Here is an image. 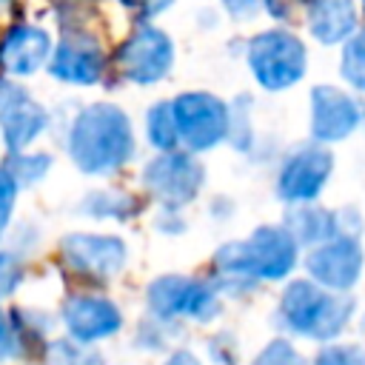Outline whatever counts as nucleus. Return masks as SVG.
Returning a JSON list of instances; mask_svg holds the SVG:
<instances>
[{
  "label": "nucleus",
  "instance_id": "f257e3e1",
  "mask_svg": "<svg viewBox=\"0 0 365 365\" xmlns=\"http://www.w3.org/2000/svg\"><path fill=\"white\" fill-rule=\"evenodd\" d=\"M134 151L131 123L123 108L94 103L77 114L68 131V154L86 174H111Z\"/></svg>",
  "mask_w": 365,
  "mask_h": 365
},
{
  "label": "nucleus",
  "instance_id": "f03ea898",
  "mask_svg": "<svg viewBox=\"0 0 365 365\" xmlns=\"http://www.w3.org/2000/svg\"><path fill=\"white\" fill-rule=\"evenodd\" d=\"M297 262V240L288 228H257L242 242H228L217 251L214 265L222 277L234 279H279Z\"/></svg>",
  "mask_w": 365,
  "mask_h": 365
},
{
  "label": "nucleus",
  "instance_id": "7ed1b4c3",
  "mask_svg": "<svg viewBox=\"0 0 365 365\" xmlns=\"http://www.w3.org/2000/svg\"><path fill=\"white\" fill-rule=\"evenodd\" d=\"M354 314V299L345 294H328L319 282L297 279L285 288L279 302L282 322L302 336L311 339H331L336 336Z\"/></svg>",
  "mask_w": 365,
  "mask_h": 365
},
{
  "label": "nucleus",
  "instance_id": "20e7f679",
  "mask_svg": "<svg viewBox=\"0 0 365 365\" xmlns=\"http://www.w3.org/2000/svg\"><path fill=\"white\" fill-rule=\"evenodd\" d=\"M245 57L254 80L268 91H285L308 71V48L302 37L288 29H265L254 34Z\"/></svg>",
  "mask_w": 365,
  "mask_h": 365
},
{
  "label": "nucleus",
  "instance_id": "39448f33",
  "mask_svg": "<svg viewBox=\"0 0 365 365\" xmlns=\"http://www.w3.org/2000/svg\"><path fill=\"white\" fill-rule=\"evenodd\" d=\"M180 143L191 151L214 148L231 131V108L208 91H185L171 100Z\"/></svg>",
  "mask_w": 365,
  "mask_h": 365
},
{
  "label": "nucleus",
  "instance_id": "423d86ee",
  "mask_svg": "<svg viewBox=\"0 0 365 365\" xmlns=\"http://www.w3.org/2000/svg\"><path fill=\"white\" fill-rule=\"evenodd\" d=\"M148 305L163 319L191 317V319L205 322L220 311L217 294L205 282L191 279V277H180V274L157 277L148 285Z\"/></svg>",
  "mask_w": 365,
  "mask_h": 365
},
{
  "label": "nucleus",
  "instance_id": "0eeeda50",
  "mask_svg": "<svg viewBox=\"0 0 365 365\" xmlns=\"http://www.w3.org/2000/svg\"><path fill=\"white\" fill-rule=\"evenodd\" d=\"M117 60H120V71L131 83L148 86L168 74L174 63V46L165 31L154 26H137L134 34L123 43Z\"/></svg>",
  "mask_w": 365,
  "mask_h": 365
},
{
  "label": "nucleus",
  "instance_id": "6e6552de",
  "mask_svg": "<svg viewBox=\"0 0 365 365\" xmlns=\"http://www.w3.org/2000/svg\"><path fill=\"white\" fill-rule=\"evenodd\" d=\"M331 168H334V157L319 143L299 145L285 157L277 177V191L288 202H311L325 188Z\"/></svg>",
  "mask_w": 365,
  "mask_h": 365
},
{
  "label": "nucleus",
  "instance_id": "1a4fd4ad",
  "mask_svg": "<svg viewBox=\"0 0 365 365\" xmlns=\"http://www.w3.org/2000/svg\"><path fill=\"white\" fill-rule=\"evenodd\" d=\"M143 180H145V185L154 197H160L168 208H177L200 191V185L205 180V171L191 154H182V151L171 148V151H165V154H160L157 160L148 163Z\"/></svg>",
  "mask_w": 365,
  "mask_h": 365
},
{
  "label": "nucleus",
  "instance_id": "9d476101",
  "mask_svg": "<svg viewBox=\"0 0 365 365\" xmlns=\"http://www.w3.org/2000/svg\"><path fill=\"white\" fill-rule=\"evenodd\" d=\"M362 123L359 103L336 86H314L311 88V134L317 143H339Z\"/></svg>",
  "mask_w": 365,
  "mask_h": 365
},
{
  "label": "nucleus",
  "instance_id": "9b49d317",
  "mask_svg": "<svg viewBox=\"0 0 365 365\" xmlns=\"http://www.w3.org/2000/svg\"><path fill=\"white\" fill-rule=\"evenodd\" d=\"M46 108L17 83L0 80V131L11 151H23L46 128Z\"/></svg>",
  "mask_w": 365,
  "mask_h": 365
},
{
  "label": "nucleus",
  "instance_id": "f8f14e48",
  "mask_svg": "<svg viewBox=\"0 0 365 365\" xmlns=\"http://www.w3.org/2000/svg\"><path fill=\"white\" fill-rule=\"evenodd\" d=\"M359 268H362V251L356 245V237H339V234L319 242L305 259V271L311 274V279L334 291L354 285Z\"/></svg>",
  "mask_w": 365,
  "mask_h": 365
},
{
  "label": "nucleus",
  "instance_id": "ddd939ff",
  "mask_svg": "<svg viewBox=\"0 0 365 365\" xmlns=\"http://www.w3.org/2000/svg\"><path fill=\"white\" fill-rule=\"evenodd\" d=\"M63 259L86 277H114L125 262V245L103 234H68L63 240Z\"/></svg>",
  "mask_w": 365,
  "mask_h": 365
},
{
  "label": "nucleus",
  "instance_id": "4468645a",
  "mask_svg": "<svg viewBox=\"0 0 365 365\" xmlns=\"http://www.w3.org/2000/svg\"><path fill=\"white\" fill-rule=\"evenodd\" d=\"M48 71L63 83L91 86L103 74V48L88 31H66Z\"/></svg>",
  "mask_w": 365,
  "mask_h": 365
},
{
  "label": "nucleus",
  "instance_id": "2eb2a0df",
  "mask_svg": "<svg viewBox=\"0 0 365 365\" xmlns=\"http://www.w3.org/2000/svg\"><path fill=\"white\" fill-rule=\"evenodd\" d=\"M302 9L308 34L322 46H342L362 20L359 0H305Z\"/></svg>",
  "mask_w": 365,
  "mask_h": 365
},
{
  "label": "nucleus",
  "instance_id": "dca6fc26",
  "mask_svg": "<svg viewBox=\"0 0 365 365\" xmlns=\"http://www.w3.org/2000/svg\"><path fill=\"white\" fill-rule=\"evenodd\" d=\"M63 322H66L68 334L77 342H94V339L111 336L120 328L123 317H120V308L111 299L83 294V297H71L66 302Z\"/></svg>",
  "mask_w": 365,
  "mask_h": 365
},
{
  "label": "nucleus",
  "instance_id": "f3484780",
  "mask_svg": "<svg viewBox=\"0 0 365 365\" xmlns=\"http://www.w3.org/2000/svg\"><path fill=\"white\" fill-rule=\"evenodd\" d=\"M51 51L48 31L37 26H14L0 40V66L9 74H34Z\"/></svg>",
  "mask_w": 365,
  "mask_h": 365
},
{
  "label": "nucleus",
  "instance_id": "a211bd4d",
  "mask_svg": "<svg viewBox=\"0 0 365 365\" xmlns=\"http://www.w3.org/2000/svg\"><path fill=\"white\" fill-rule=\"evenodd\" d=\"M285 228L294 234L297 242L319 245V242L336 237V214L308 205V202H297L285 217Z\"/></svg>",
  "mask_w": 365,
  "mask_h": 365
},
{
  "label": "nucleus",
  "instance_id": "6ab92c4d",
  "mask_svg": "<svg viewBox=\"0 0 365 365\" xmlns=\"http://www.w3.org/2000/svg\"><path fill=\"white\" fill-rule=\"evenodd\" d=\"M339 74L342 80L365 94V29H356L345 43H342V57H339Z\"/></svg>",
  "mask_w": 365,
  "mask_h": 365
},
{
  "label": "nucleus",
  "instance_id": "aec40b11",
  "mask_svg": "<svg viewBox=\"0 0 365 365\" xmlns=\"http://www.w3.org/2000/svg\"><path fill=\"white\" fill-rule=\"evenodd\" d=\"M148 140L160 151H171L180 143L177 123H174V108L171 103H157L148 111Z\"/></svg>",
  "mask_w": 365,
  "mask_h": 365
},
{
  "label": "nucleus",
  "instance_id": "412c9836",
  "mask_svg": "<svg viewBox=\"0 0 365 365\" xmlns=\"http://www.w3.org/2000/svg\"><path fill=\"white\" fill-rule=\"evenodd\" d=\"M48 365H103L100 356L77 342H54L48 348Z\"/></svg>",
  "mask_w": 365,
  "mask_h": 365
},
{
  "label": "nucleus",
  "instance_id": "4be33fe9",
  "mask_svg": "<svg viewBox=\"0 0 365 365\" xmlns=\"http://www.w3.org/2000/svg\"><path fill=\"white\" fill-rule=\"evenodd\" d=\"M51 165V157L46 154H34V157H11V163L6 165L11 171V177L20 182V185H31L34 180H40Z\"/></svg>",
  "mask_w": 365,
  "mask_h": 365
},
{
  "label": "nucleus",
  "instance_id": "5701e85b",
  "mask_svg": "<svg viewBox=\"0 0 365 365\" xmlns=\"http://www.w3.org/2000/svg\"><path fill=\"white\" fill-rule=\"evenodd\" d=\"M317 365H365L362 345H328L317 356Z\"/></svg>",
  "mask_w": 365,
  "mask_h": 365
},
{
  "label": "nucleus",
  "instance_id": "b1692460",
  "mask_svg": "<svg viewBox=\"0 0 365 365\" xmlns=\"http://www.w3.org/2000/svg\"><path fill=\"white\" fill-rule=\"evenodd\" d=\"M254 365H305V362H302V356H299L285 339H277V342H271V345L257 356Z\"/></svg>",
  "mask_w": 365,
  "mask_h": 365
},
{
  "label": "nucleus",
  "instance_id": "393cba45",
  "mask_svg": "<svg viewBox=\"0 0 365 365\" xmlns=\"http://www.w3.org/2000/svg\"><path fill=\"white\" fill-rule=\"evenodd\" d=\"M17 180L11 177V171L6 165H0V234L6 231L9 225V217H11V208H14V197H17Z\"/></svg>",
  "mask_w": 365,
  "mask_h": 365
},
{
  "label": "nucleus",
  "instance_id": "a878e982",
  "mask_svg": "<svg viewBox=\"0 0 365 365\" xmlns=\"http://www.w3.org/2000/svg\"><path fill=\"white\" fill-rule=\"evenodd\" d=\"M20 282V262L14 254H0V297L14 291Z\"/></svg>",
  "mask_w": 365,
  "mask_h": 365
},
{
  "label": "nucleus",
  "instance_id": "bb28decb",
  "mask_svg": "<svg viewBox=\"0 0 365 365\" xmlns=\"http://www.w3.org/2000/svg\"><path fill=\"white\" fill-rule=\"evenodd\" d=\"M222 9L234 20H251L259 14V9H265V0H222Z\"/></svg>",
  "mask_w": 365,
  "mask_h": 365
},
{
  "label": "nucleus",
  "instance_id": "cd10ccee",
  "mask_svg": "<svg viewBox=\"0 0 365 365\" xmlns=\"http://www.w3.org/2000/svg\"><path fill=\"white\" fill-rule=\"evenodd\" d=\"M14 351H17V336H14L11 325L6 322V317L0 314V362L14 356Z\"/></svg>",
  "mask_w": 365,
  "mask_h": 365
},
{
  "label": "nucleus",
  "instance_id": "c85d7f7f",
  "mask_svg": "<svg viewBox=\"0 0 365 365\" xmlns=\"http://www.w3.org/2000/svg\"><path fill=\"white\" fill-rule=\"evenodd\" d=\"M171 3H174V0H137L140 14H143L145 20H148V17H154V14H160V11H165Z\"/></svg>",
  "mask_w": 365,
  "mask_h": 365
},
{
  "label": "nucleus",
  "instance_id": "c756f323",
  "mask_svg": "<svg viewBox=\"0 0 365 365\" xmlns=\"http://www.w3.org/2000/svg\"><path fill=\"white\" fill-rule=\"evenodd\" d=\"M165 365H200V362H197V356H194L191 351H177V354L168 356Z\"/></svg>",
  "mask_w": 365,
  "mask_h": 365
},
{
  "label": "nucleus",
  "instance_id": "7c9ffc66",
  "mask_svg": "<svg viewBox=\"0 0 365 365\" xmlns=\"http://www.w3.org/2000/svg\"><path fill=\"white\" fill-rule=\"evenodd\" d=\"M362 20H365V0H362Z\"/></svg>",
  "mask_w": 365,
  "mask_h": 365
},
{
  "label": "nucleus",
  "instance_id": "2f4dec72",
  "mask_svg": "<svg viewBox=\"0 0 365 365\" xmlns=\"http://www.w3.org/2000/svg\"><path fill=\"white\" fill-rule=\"evenodd\" d=\"M362 123H365V106H362Z\"/></svg>",
  "mask_w": 365,
  "mask_h": 365
}]
</instances>
